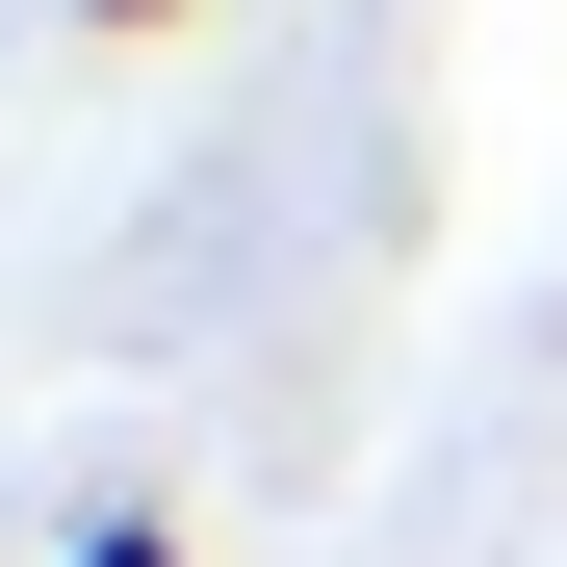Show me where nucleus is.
I'll use <instances>...</instances> for the list:
<instances>
[{
    "instance_id": "obj_1",
    "label": "nucleus",
    "mask_w": 567,
    "mask_h": 567,
    "mask_svg": "<svg viewBox=\"0 0 567 567\" xmlns=\"http://www.w3.org/2000/svg\"><path fill=\"white\" fill-rule=\"evenodd\" d=\"M52 567H207V542H181V516H155V491H104V516H78V542H52Z\"/></svg>"
},
{
    "instance_id": "obj_2",
    "label": "nucleus",
    "mask_w": 567,
    "mask_h": 567,
    "mask_svg": "<svg viewBox=\"0 0 567 567\" xmlns=\"http://www.w3.org/2000/svg\"><path fill=\"white\" fill-rule=\"evenodd\" d=\"M78 27H181V0H78Z\"/></svg>"
}]
</instances>
